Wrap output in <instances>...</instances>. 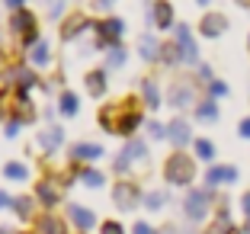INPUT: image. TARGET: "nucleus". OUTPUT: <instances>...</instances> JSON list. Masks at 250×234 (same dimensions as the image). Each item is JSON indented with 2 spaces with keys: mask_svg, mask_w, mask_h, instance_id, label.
Wrapping results in <instances>:
<instances>
[{
  "mask_svg": "<svg viewBox=\"0 0 250 234\" xmlns=\"http://www.w3.org/2000/svg\"><path fill=\"white\" fill-rule=\"evenodd\" d=\"M164 180H167L170 186H189L192 180H196V161L186 157L183 151L170 154L167 164H164Z\"/></svg>",
  "mask_w": 250,
  "mask_h": 234,
  "instance_id": "obj_1",
  "label": "nucleus"
},
{
  "mask_svg": "<svg viewBox=\"0 0 250 234\" xmlns=\"http://www.w3.org/2000/svg\"><path fill=\"white\" fill-rule=\"evenodd\" d=\"M100 125L109 128V132H116V135H132L141 125V112L138 109H119V119H116L112 109H103L100 112Z\"/></svg>",
  "mask_w": 250,
  "mask_h": 234,
  "instance_id": "obj_2",
  "label": "nucleus"
},
{
  "mask_svg": "<svg viewBox=\"0 0 250 234\" xmlns=\"http://www.w3.org/2000/svg\"><path fill=\"white\" fill-rule=\"evenodd\" d=\"M208 205H212V190H189L186 192V218L189 221H202L208 215Z\"/></svg>",
  "mask_w": 250,
  "mask_h": 234,
  "instance_id": "obj_3",
  "label": "nucleus"
},
{
  "mask_svg": "<svg viewBox=\"0 0 250 234\" xmlns=\"http://www.w3.org/2000/svg\"><path fill=\"white\" fill-rule=\"evenodd\" d=\"M10 29L20 32L26 45H36L39 42V36H36V16H32L29 10H16L13 20H10Z\"/></svg>",
  "mask_w": 250,
  "mask_h": 234,
  "instance_id": "obj_4",
  "label": "nucleus"
},
{
  "mask_svg": "<svg viewBox=\"0 0 250 234\" xmlns=\"http://www.w3.org/2000/svg\"><path fill=\"white\" fill-rule=\"evenodd\" d=\"M173 42L180 45V51H183V61L186 64H199V48H196V42H192V32H189V26L186 22H180L177 29H173Z\"/></svg>",
  "mask_w": 250,
  "mask_h": 234,
  "instance_id": "obj_5",
  "label": "nucleus"
},
{
  "mask_svg": "<svg viewBox=\"0 0 250 234\" xmlns=\"http://www.w3.org/2000/svg\"><path fill=\"white\" fill-rule=\"evenodd\" d=\"M112 199H116V205L122 209V212H132L135 205H138L141 192H138L135 183H116V186H112Z\"/></svg>",
  "mask_w": 250,
  "mask_h": 234,
  "instance_id": "obj_6",
  "label": "nucleus"
},
{
  "mask_svg": "<svg viewBox=\"0 0 250 234\" xmlns=\"http://www.w3.org/2000/svg\"><path fill=\"white\" fill-rule=\"evenodd\" d=\"M192 103H196V90H192L189 81H177L170 87V106H173V109H186Z\"/></svg>",
  "mask_w": 250,
  "mask_h": 234,
  "instance_id": "obj_7",
  "label": "nucleus"
},
{
  "mask_svg": "<svg viewBox=\"0 0 250 234\" xmlns=\"http://www.w3.org/2000/svg\"><path fill=\"white\" fill-rule=\"evenodd\" d=\"M225 29H228L225 13H206V16H202V22H199V32H202L206 39H218Z\"/></svg>",
  "mask_w": 250,
  "mask_h": 234,
  "instance_id": "obj_8",
  "label": "nucleus"
},
{
  "mask_svg": "<svg viewBox=\"0 0 250 234\" xmlns=\"http://www.w3.org/2000/svg\"><path fill=\"white\" fill-rule=\"evenodd\" d=\"M167 138L173 141L177 148H186L192 141V128H189V122L186 119H173V122L167 125Z\"/></svg>",
  "mask_w": 250,
  "mask_h": 234,
  "instance_id": "obj_9",
  "label": "nucleus"
},
{
  "mask_svg": "<svg viewBox=\"0 0 250 234\" xmlns=\"http://www.w3.org/2000/svg\"><path fill=\"white\" fill-rule=\"evenodd\" d=\"M145 154H147V148L141 145V141H128V145H125V151L119 154L116 170H119V173H122V170H128V167H132V161H141Z\"/></svg>",
  "mask_w": 250,
  "mask_h": 234,
  "instance_id": "obj_10",
  "label": "nucleus"
},
{
  "mask_svg": "<svg viewBox=\"0 0 250 234\" xmlns=\"http://www.w3.org/2000/svg\"><path fill=\"white\" fill-rule=\"evenodd\" d=\"M237 180V167H208V173H206V183H208V190H215V186H221V183H234Z\"/></svg>",
  "mask_w": 250,
  "mask_h": 234,
  "instance_id": "obj_11",
  "label": "nucleus"
},
{
  "mask_svg": "<svg viewBox=\"0 0 250 234\" xmlns=\"http://www.w3.org/2000/svg\"><path fill=\"white\" fill-rule=\"evenodd\" d=\"M151 20H154L157 29H170V26H173V3H167V0H157L154 10H151Z\"/></svg>",
  "mask_w": 250,
  "mask_h": 234,
  "instance_id": "obj_12",
  "label": "nucleus"
},
{
  "mask_svg": "<svg viewBox=\"0 0 250 234\" xmlns=\"http://www.w3.org/2000/svg\"><path fill=\"white\" fill-rule=\"evenodd\" d=\"M122 20H103L100 22V45H119V36H122Z\"/></svg>",
  "mask_w": 250,
  "mask_h": 234,
  "instance_id": "obj_13",
  "label": "nucleus"
},
{
  "mask_svg": "<svg viewBox=\"0 0 250 234\" xmlns=\"http://www.w3.org/2000/svg\"><path fill=\"white\" fill-rule=\"evenodd\" d=\"M90 22H87V16L83 13H74L71 20H64V26H61V39H74L81 29H87Z\"/></svg>",
  "mask_w": 250,
  "mask_h": 234,
  "instance_id": "obj_14",
  "label": "nucleus"
},
{
  "mask_svg": "<svg viewBox=\"0 0 250 234\" xmlns=\"http://www.w3.org/2000/svg\"><path fill=\"white\" fill-rule=\"evenodd\" d=\"M138 51H141V58H145V61H161V45H157L154 36H145V39H141Z\"/></svg>",
  "mask_w": 250,
  "mask_h": 234,
  "instance_id": "obj_15",
  "label": "nucleus"
},
{
  "mask_svg": "<svg viewBox=\"0 0 250 234\" xmlns=\"http://www.w3.org/2000/svg\"><path fill=\"white\" fill-rule=\"evenodd\" d=\"M71 218H74V225L83 228V231H90V228L96 225L93 212H90V209H81V205H74V209H71Z\"/></svg>",
  "mask_w": 250,
  "mask_h": 234,
  "instance_id": "obj_16",
  "label": "nucleus"
},
{
  "mask_svg": "<svg viewBox=\"0 0 250 234\" xmlns=\"http://www.w3.org/2000/svg\"><path fill=\"white\" fill-rule=\"evenodd\" d=\"M87 90L93 96H103L106 93V71H90L87 74Z\"/></svg>",
  "mask_w": 250,
  "mask_h": 234,
  "instance_id": "obj_17",
  "label": "nucleus"
},
{
  "mask_svg": "<svg viewBox=\"0 0 250 234\" xmlns=\"http://www.w3.org/2000/svg\"><path fill=\"white\" fill-rule=\"evenodd\" d=\"M36 234H64V228H61V221L55 215H42L36 225Z\"/></svg>",
  "mask_w": 250,
  "mask_h": 234,
  "instance_id": "obj_18",
  "label": "nucleus"
},
{
  "mask_svg": "<svg viewBox=\"0 0 250 234\" xmlns=\"http://www.w3.org/2000/svg\"><path fill=\"white\" fill-rule=\"evenodd\" d=\"M161 61L164 64H180L183 61V51H180L177 42H164L161 45Z\"/></svg>",
  "mask_w": 250,
  "mask_h": 234,
  "instance_id": "obj_19",
  "label": "nucleus"
},
{
  "mask_svg": "<svg viewBox=\"0 0 250 234\" xmlns=\"http://www.w3.org/2000/svg\"><path fill=\"white\" fill-rule=\"evenodd\" d=\"M141 93H145L147 109H157V106H161V93H157V84L154 81H145V84H141Z\"/></svg>",
  "mask_w": 250,
  "mask_h": 234,
  "instance_id": "obj_20",
  "label": "nucleus"
},
{
  "mask_svg": "<svg viewBox=\"0 0 250 234\" xmlns=\"http://www.w3.org/2000/svg\"><path fill=\"white\" fill-rule=\"evenodd\" d=\"M196 116L202 119V122H215V119H218V106H215V100H202L196 106Z\"/></svg>",
  "mask_w": 250,
  "mask_h": 234,
  "instance_id": "obj_21",
  "label": "nucleus"
},
{
  "mask_svg": "<svg viewBox=\"0 0 250 234\" xmlns=\"http://www.w3.org/2000/svg\"><path fill=\"white\" fill-rule=\"evenodd\" d=\"M196 157L206 161V164H212L215 161V145L208 138H196Z\"/></svg>",
  "mask_w": 250,
  "mask_h": 234,
  "instance_id": "obj_22",
  "label": "nucleus"
},
{
  "mask_svg": "<svg viewBox=\"0 0 250 234\" xmlns=\"http://www.w3.org/2000/svg\"><path fill=\"white\" fill-rule=\"evenodd\" d=\"M61 141H64V132H61V128H52V132H45L42 138H39V145L42 148H58Z\"/></svg>",
  "mask_w": 250,
  "mask_h": 234,
  "instance_id": "obj_23",
  "label": "nucleus"
},
{
  "mask_svg": "<svg viewBox=\"0 0 250 234\" xmlns=\"http://www.w3.org/2000/svg\"><path fill=\"white\" fill-rule=\"evenodd\" d=\"M100 154H103L100 145H83V141H81V145L74 148V157H100Z\"/></svg>",
  "mask_w": 250,
  "mask_h": 234,
  "instance_id": "obj_24",
  "label": "nucleus"
},
{
  "mask_svg": "<svg viewBox=\"0 0 250 234\" xmlns=\"http://www.w3.org/2000/svg\"><path fill=\"white\" fill-rule=\"evenodd\" d=\"M164 202H167V196H164V192H147V196H145V205L151 209V212L164 209Z\"/></svg>",
  "mask_w": 250,
  "mask_h": 234,
  "instance_id": "obj_25",
  "label": "nucleus"
},
{
  "mask_svg": "<svg viewBox=\"0 0 250 234\" xmlns=\"http://www.w3.org/2000/svg\"><path fill=\"white\" fill-rule=\"evenodd\" d=\"M32 61H36L39 67L48 64V45H45V42H36V48H32Z\"/></svg>",
  "mask_w": 250,
  "mask_h": 234,
  "instance_id": "obj_26",
  "label": "nucleus"
},
{
  "mask_svg": "<svg viewBox=\"0 0 250 234\" xmlns=\"http://www.w3.org/2000/svg\"><path fill=\"white\" fill-rule=\"evenodd\" d=\"M61 112H64V116H74V112H77V96L74 93H61Z\"/></svg>",
  "mask_w": 250,
  "mask_h": 234,
  "instance_id": "obj_27",
  "label": "nucleus"
},
{
  "mask_svg": "<svg viewBox=\"0 0 250 234\" xmlns=\"http://www.w3.org/2000/svg\"><path fill=\"white\" fill-rule=\"evenodd\" d=\"M39 199H42L45 205H55V202H58V192H55L48 183H42V186H39Z\"/></svg>",
  "mask_w": 250,
  "mask_h": 234,
  "instance_id": "obj_28",
  "label": "nucleus"
},
{
  "mask_svg": "<svg viewBox=\"0 0 250 234\" xmlns=\"http://www.w3.org/2000/svg\"><path fill=\"white\" fill-rule=\"evenodd\" d=\"M208 96H212V100L228 96V84H225V81H208Z\"/></svg>",
  "mask_w": 250,
  "mask_h": 234,
  "instance_id": "obj_29",
  "label": "nucleus"
},
{
  "mask_svg": "<svg viewBox=\"0 0 250 234\" xmlns=\"http://www.w3.org/2000/svg\"><path fill=\"white\" fill-rule=\"evenodd\" d=\"M83 183H87V186H93V190H96V186H103V173H100V170H83Z\"/></svg>",
  "mask_w": 250,
  "mask_h": 234,
  "instance_id": "obj_30",
  "label": "nucleus"
},
{
  "mask_svg": "<svg viewBox=\"0 0 250 234\" xmlns=\"http://www.w3.org/2000/svg\"><path fill=\"white\" fill-rule=\"evenodd\" d=\"M3 173H7L10 180H26V167H22V164H7Z\"/></svg>",
  "mask_w": 250,
  "mask_h": 234,
  "instance_id": "obj_31",
  "label": "nucleus"
},
{
  "mask_svg": "<svg viewBox=\"0 0 250 234\" xmlns=\"http://www.w3.org/2000/svg\"><path fill=\"white\" fill-rule=\"evenodd\" d=\"M13 205H16V215H20V218H29V215H32V212H29V209H32V199L22 196V199H16Z\"/></svg>",
  "mask_w": 250,
  "mask_h": 234,
  "instance_id": "obj_32",
  "label": "nucleus"
},
{
  "mask_svg": "<svg viewBox=\"0 0 250 234\" xmlns=\"http://www.w3.org/2000/svg\"><path fill=\"white\" fill-rule=\"evenodd\" d=\"M125 64V51L119 48V45H112V51H109V67H122Z\"/></svg>",
  "mask_w": 250,
  "mask_h": 234,
  "instance_id": "obj_33",
  "label": "nucleus"
},
{
  "mask_svg": "<svg viewBox=\"0 0 250 234\" xmlns=\"http://www.w3.org/2000/svg\"><path fill=\"white\" fill-rule=\"evenodd\" d=\"M147 132H151V138H167V125H161V122H147Z\"/></svg>",
  "mask_w": 250,
  "mask_h": 234,
  "instance_id": "obj_34",
  "label": "nucleus"
},
{
  "mask_svg": "<svg viewBox=\"0 0 250 234\" xmlns=\"http://www.w3.org/2000/svg\"><path fill=\"white\" fill-rule=\"evenodd\" d=\"M132 234H154V228L147 225V221H135V228H132Z\"/></svg>",
  "mask_w": 250,
  "mask_h": 234,
  "instance_id": "obj_35",
  "label": "nucleus"
},
{
  "mask_svg": "<svg viewBox=\"0 0 250 234\" xmlns=\"http://www.w3.org/2000/svg\"><path fill=\"white\" fill-rule=\"evenodd\" d=\"M103 234H125V231H122V225H119V221H106V225H103Z\"/></svg>",
  "mask_w": 250,
  "mask_h": 234,
  "instance_id": "obj_36",
  "label": "nucleus"
},
{
  "mask_svg": "<svg viewBox=\"0 0 250 234\" xmlns=\"http://www.w3.org/2000/svg\"><path fill=\"white\" fill-rule=\"evenodd\" d=\"M237 132H241V138H247V141H250V119H241Z\"/></svg>",
  "mask_w": 250,
  "mask_h": 234,
  "instance_id": "obj_37",
  "label": "nucleus"
},
{
  "mask_svg": "<svg viewBox=\"0 0 250 234\" xmlns=\"http://www.w3.org/2000/svg\"><path fill=\"white\" fill-rule=\"evenodd\" d=\"M241 209H244V218H250V190L241 196Z\"/></svg>",
  "mask_w": 250,
  "mask_h": 234,
  "instance_id": "obj_38",
  "label": "nucleus"
},
{
  "mask_svg": "<svg viewBox=\"0 0 250 234\" xmlns=\"http://www.w3.org/2000/svg\"><path fill=\"white\" fill-rule=\"evenodd\" d=\"M199 77H202V81H212V71H208V64H199Z\"/></svg>",
  "mask_w": 250,
  "mask_h": 234,
  "instance_id": "obj_39",
  "label": "nucleus"
},
{
  "mask_svg": "<svg viewBox=\"0 0 250 234\" xmlns=\"http://www.w3.org/2000/svg\"><path fill=\"white\" fill-rule=\"evenodd\" d=\"M16 128H20V122H16V119H13V122L7 125V135H10V138H13V135H16Z\"/></svg>",
  "mask_w": 250,
  "mask_h": 234,
  "instance_id": "obj_40",
  "label": "nucleus"
},
{
  "mask_svg": "<svg viewBox=\"0 0 250 234\" xmlns=\"http://www.w3.org/2000/svg\"><path fill=\"white\" fill-rule=\"evenodd\" d=\"M3 205H13V199H10L7 192H0V209H3Z\"/></svg>",
  "mask_w": 250,
  "mask_h": 234,
  "instance_id": "obj_41",
  "label": "nucleus"
},
{
  "mask_svg": "<svg viewBox=\"0 0 250 234\" xmlns=\"http://www.w3.org/2000/svg\"><path fill=\"white\" fill-rule=\"evenodd\" d=\"M20 3L22 0H7V7H13V10H20Z\"/></svg>",
  "mask_w": 250,
  "mask_h": 234,
  "instance_id": "obj_42",
  "label": "nucleus"
},
{
  "mask_svg": "<svg viewBox=\"0 0 250 234\" xmlns=\"http://www.w3.org/2000/svg\"><path fill=\"white\" fill-rule=\"evenodd\" d=\"M241 234H250V218L244 221V228H241Z\"/></svg>",
  "mask_w": 250,
  "mask_h": 234,
  "instance_id": "obj_43",
  "label": "nucleus"
},
{
  "mask_svg": "<svg viewBox=\"0 0 250 234\" xmlns=\"http://www.w3.org/2000/svg\"><path fill=\"white\" fill-rule=\"evenodd\" d=\"M196 3H199V7H208V3H212V0H196Z\"/></svg>",
  "mask_w": 250,
  "mask_h": 234,
  "instance_id": "obj_44",
  "label": "nucleus"
},
{
  "mask_svg": "<svg viewBox=\"0 0 250 234\" xmlns=\"http://www.w3.org/2000/svg\"><path fill=\"white\" fill-rule=\"evenodd\" d=\"M237 3H241V7H250V0H237Z\"/></svg>",
  "mask_w": 250,
  "mask_h": 234,
  "instance_id": "obj_45",
  "label": "nucleus"
},
{
  "mask_svg": "<svg viewBox=\"0 0 250 234\" xmlns=\"http://www.w3.org/2000/svg\"><path fill=\"white\" fill-rule=\"evenodd\" d=\"M0 234H13V231H10V228H0Z\"/></svg>",
  "mask_w": 250,
  "mask_h": 234,
  "instance_id": "obj_46",
  "label": "nucleus"
},
{
  "mask_svg": "<svg viewBox=\"0 0 250 234\" xmlns=\"http://www.w3.org/2000/svg\"><path fill=\"white\" fill-rule=\"evenodd\" d=\"M247 42H250V39H247Z\"/></svg>",
  "mask_w": 250,
  "mask_h": 234,
  "instance_id": "obj_47",
  "label": "nucleus"
}]
</instances>
